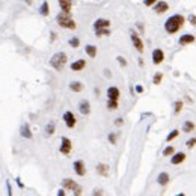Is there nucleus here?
I'll list each match as a JSON object with an SVG mask.
<instances>
[{
    "mask_svg": "<svg viewBox=\"0 0 196 196\" xmlns=\"http://www.w3.org/2000/svg\"><path fill=\"white\" fill-rule=\"evenodd\" d=\"M183 24H184V17L177 14V15H172V17L167 18V21L164 23V29L169 33H175V32H178L181 29Z\"/></svg>",
    "mask_w": 196,
    "mask_h": 196,
    "instance_id": "nucleus-1",
    "label": "nucleus"
},
{
    "mask_svg": "<svg viewBox=\"0 0 196 196\" xmlns=\"http://www.w3.org/2000/svg\"><path fill=\"white\" fill-rule=\"evenodd\" d=\"M57 24L60 27H63V29H76V21L72 20L71 17H69V14H65V12H62V14H59L57 15Z\"/></svg>",
    "mask_w": 196,
    "mask_h": 196,
    "instance_id": "nucleus-2",
    "label": "nucleus"
},
{
    "mask_svg": "<svg viewBox=\"0 0 196 196\" xmlns=\"http://www.w3.org/2000/svg\"><path fill=\"white\" fill-rule=\"evenodd\" d=\"M66 62H68V57H66L65 53H56V55H53V57L50 59V65H52L55 69H57V71H60V69L66 65Z\"/></svg>",
    "mask_w": 196,
    "mask_h": 196,
    "instance_id": "nucleus-3",
    "label": "nucleus"
},
{
    "mask_svg": "<svg viewBox=\"0 0 196 196\" xmlns=\"http://www.w3.org/2000/svg\"><path fill=\"white\" fill-rule=\"evenodd\" d=\"M63 187L66 189V190H71L74 195H82V187L76 183V181H72V180H69V178H66V180H63Z\"/></svg>",
    "mask_w": 196,
    "mask_h": 196,
    "instance_id": "nucleus-4",
    "label": "nucleus"
},
{
    "mask_svg": "<svg viewBox=\"0 0 196 196\" xmlns=\"http://www.w3.org/2000/svg\"><path fill=\"white\" fill-rule=\"evenodd\" d=\"M71 150H72V145H71V140H69L68 137H62V145H60V148H59V151H60L62 154H65V155H69V153H71Z\"/></svg>",
    "mask_w": 196,
    "mask_h": 196,
    "instance_id": "nucleus-5",
    "label": "nucleus"
},
{
    "mask_svg": "<svg viewBox=\"0 0 196 196\" xmlns=\"http://www.w3.org/2000/svg\"><path fill=\"white\" fill-rule=\"evenodd\" d=\"M63 121H65L66 127H69V128H72L76 125V122H77V119H76V116H74L72 112H65L63 113Z\"/></svg>",
    "mask_w": 196,
    "mask_h": 196,
    "instance_id": "nucleus-6",
    "label": "nucleus"
},
{
    "mask_svg": "<svg viewBox=\"0 0 196 196\" xmlns=\"http://www.w3.org/2000/svg\"><path fill=\"white\" fill-rule=\"evenodd\" d=\"M131 41H133V45H134L136 50H137L139 53H142V52H143V42H142V39L137 36L136 32H131Z\"/></svg>",
    "mask_w": 196,
    "mask_h": 196,
    "instance_id": "nucleus-7",
    "label": "nucleus"
},
{
    "mask_svg": "<svg viewBox=\"0 0 196 196\" xmlns=\"http://www.w3.org/2000/svg\"><path fill=\"white\" fill-rule=\"evenodd\" d=\"M163 59H164L163 50H160V48H155V50L153 52V62H154L155 65H158V63L163 62Z\"/></svg>",
    "mask_w": 196,
    "mask_h": 196,
    "instance_id": "nucleus-8",
    "label": "nucleus"
},
{
    "mask_svg": "<svg viewBox=\"0 0 196 196\" xmlns=\"http://www.w3.org/2000/svg\"><path fill=\"white\" fill-rule=\"evenodd\" d=\"M110 26V21L109 20H106V18H98L95 23H94V29L97 30V29H106V27H109Z\"/></svg>",
    "mask_w": 196,
    "mask_h": 196,
    "instance_id": "nucleus-9",
    "label": "nucleus"
},
{
    "mask_svg": "<svg viewBox=\"0 0 196 196\" xmlns=\"http://www.w3.org/2000/svg\"><path fill=\"white\" fill-rule=\"evenodd\" d=\"M74 170H76V174H77V175L83 177V175L86 174V167H85V163H83L82 160H77V161L74 163Z\"/></svg>",
    "mask_w": 196,
    "mask_h": 196,
    "instance_id": "nucleus-10",
    "label": "nucleus"
},
{
    "mask_svg": "<svg viewBox=\"0 0 196 196\" xmlns=\"http://www.w3.org/2000/svg\"><path fill=\"white\" fill-rule=\"evenodd\" d=\"M71 5H72V0H59V6H60L62 12H65V14L71 12Z\"/></svg>",
    "mask_w": 196,
    "mask_h": 196,
    "instance_id": "nucleus-11",
    "label": "nucleus"
},
{
    "mask_svg": "<svg viewBox=\"0 0 196 196\" xmlns=\"http://www.w3.org/2000/svg\"><path fill=\"white\" fill-rule=\"evenodd\" d=\"M107 97H109V100H118L119 98V89L116 86H110L107 89Z\"/></svg>",
    "mask_w": 196,
    "mask_h": 196,
    "instance_id": "nucleus-12",
    "label": "nucleus"
},
{
    "mask_svg": "<svg viewBox=\"0 0 196 196\" xmlns=\"http://www.w3.org/2000/svg\"><path fill=\"white\" fill-rule=\"evenodd\" d=\"M186 160V154L184 153H178V154H174L172 158H170V163L172 164H180Z\"/></svg>",
    "mask_w": 196,
    "mask_h": 196,
    "instance_id": "nucleus-13",
    "label": "nucleus"
},
{
    "mask_svg": "<svg viewBox=\"0 0 196 196\" xmlns=\"http://www.w3.org/2000/svg\"><path fill=\"white\" fill-rule=\"evenodd\" d=\"M85 66H86V62H85L83 59H79V60H76V62L71 63V69H72V71H82Z\"/></svg>",
    "mask_w": 196,
    "mask_h": 196,
    "instance_id": "nucleus-14",
    "label": "nucleus"
},
{
    "mask_svg": "<svg viewBox=\"0 0 196 196\" xmlns=\"http://www.w3.org/2000/svg\"><path fill=\"white\" fill-rule=\"evenodd\" d=\"M169 9V5L166 3V2H157V5L154 6V11L157 12V14H163V12H166Z\"/></svg>",
    "mask_w": 196,
    "mask_h": 196,
    "instance_id": "nucleus-15",
    "label": "nucleus"
},
{
    "mask_svg": "<svg viewBox=\"0 0 196 196\" xmlns=\"http://www.w3.org/2000/svg\"><path fill=\"white\" fill-rule=\"evenodd\" d=\"M193 41H195V36H193V35H190V33H187V35H183V36L180 38V44H181V45L192 44Z\"/></svg>",
    "mask_w": 196,
    "mask_h": 196,
    "instance_id": "nucleus-16",
    "label": "nucleus"
},
{
    "mask_svg": "<svg viewBox=\"0 0 196 196\" xmlns=\"http://www.w3.org/2000/svg\"><path fill=\"white\" fill-rule=\"evenodd\" d=\"M97 172L100 174V175H103V177H107V175H109V166L100 163V164L97 166Z\"/></svg>",
    "mask_w": 196,
    "mask_h": 196,
    "instance_id": "nucleus-17",
    "label": "nucleus"
},
{
    "mask_svg": "<svg viewBox=\"0 0 196 196\" xmlns=\"http://www.w3.org/2000/svg\"><path fill=\"white\" fill-rule=\"evenodd\" d=\"M79 109H80V113H82V115H89V112H91V106H89L88 101H82L80 106H79Z\"/></svg>",
    "mask_w": 196,
    "mask_h": 196,
    "instance_id": "nucleus-18",
    "label": "nucleus"
},
{
    "mask_svg": "<svg viewBox=\"0 0 196 196\" xmlns=\"http://www.w3.org/2000/svg\"><path fill=\"white\" fill-rule=\"evenodd\" d=\"M167 181H169V175H167L166 172H161V174L158 175V178H157V183H158L160 186H166Z\"/></svg>",
    "mask_w": 196,
    "mask_h": 196,
    "instance_id": "nucleus-19",
    "label": "nucleus"
},
{
    "mask_svg": "<svg viewBox=\"0 0 196 196\" xmlns=\"http://www.w3.org/2000/svg\"><path fill=\"white\" fill-rule=\"evenodd\" d=\"M20 133H21L23 137H26V139H30V137H32V131H30L29 125H23L21 130H20Z\"/></svg>",
    "mask_w": 196,
    "mask_h": 196,
    "instance_id": "nucleus-20",
    "label": "nucleus"
},
{
    "mask_svg": "<svg viewBox=\"0 0 196 196\" xmlns=\"http://www.w3.org/2000/svg\"><path fill=\"white\" fill-rule=\"evenodd\" d=\"M69 89H71L72 92H80V91L83 89V85H82L80 82H71V83H69Z\"/></svg>",
    "mask_w": 196,
    "mask_h": 196,
    "instance_id": "nucleus-21",
    "label": "nucleus"
},
{
    "mask_svg": "<svg viewBox=\"0 0 196 196\" xmlns=\"http://www.w3.org/2000/svg\"><path fill=\"white\" fill-rule=\"evenodd\" d=\"M86 55L89 56V57H95L97 56V47L95 45H86Z\"/></svg>",
    "mask_w": 196,
    "mask_h": 196,
    "instance_id": "nucleus-22",
    "label": "nucleus"
},
{
    "mask_svg": "<svg viewBox=\"0 0 196 196\" xmlns=\"http://www.w3.org/2000/svg\"><path fill=\"white\" fill-rule=\"evenodd\" d=\"M195 130V124L192 121H186L184 122V125H183V131H186V133H190V131H193Z\"/></svg>",
    "mask_w": 196,
    "mask_h": 196,
    "instance_id": "nucleus-23",
    "label": "nucleus"
},
{
    "mask_svg": "<svg viewBox=\"0 0 196 196\" xmlns=\"http://www.w3.org/2000/svg\"><path fill=\"white\" fill-rule=\"evenodd\" d=\"M39 12H41V15H44V17H47L48 14H50V6H48V2H44V3L41 5Z\"/></svg>",
    "mask_w": 196,
    "mask_h": 196,
    "instance_id": "nucleus-24",
    "label": "nucleus"
},
{
    "mask_svg": "<svg viewBox=\"0 0 196 196\" xmlns=\"http://www.w3.org/2000/svg\"><path fill=\"white\" fill-rule=\"evenodd\" d=\"M97 32V36H107V35H110V30H109V27H106V29H97L95 30Z\"/></svg>",
    "mask_w": 196,
    "mask_h": 196,
    "instance_id": "nucleus-25",
    "label": "nucleus"
},
{
    "mask_svg": "<svg viewBox=\"0 0 196 196\" xmlns=\"http://www.w3.org/2000/svg\"><path fill=\"white\" fill-rule=\"evenodd\" d=\"M107 107H109L110 110H115V109H118V100H109V103H107Z\"/></svg>",
    "mask_w": 196,
    "mask_h": 196,
    "instance_id": "nucleus-26",
    "label": "nucleus"
},
{
    "mask_svg": "<svg viewBox=\"0 0 196 196\" xmlns=\"http://www.w3.org/2000/svg\"><path fill=\"white\" fill-rule=\"evenodd\" d=\"M174 153H175L174 146H167V148H164V151H163V155H172Z\"/></svg>",
    "mask_w": 196,
    "mask_h": 196,
    "instance_id": "nucleus-27",
    "label": "nucleus"
},
{
    "mask_svg": "<svg viewBox=\"0 0 196 196\" xmlns=\"http://www.w3.org/2000/svg\"><path fill=\"white\" fill-rule=\"evenodd\" d=\"M161 79H163V74H161V72H157V74L154 76V79H153V82H154L155 85H160V83H161Z\"/></svg>",
    "mask_w": 196,
    "mask_h": 196,
    "instance_id": "nucleus-28",
    "label": "nucleus"
},
{
    "mask_svg": "<svg viewBox=\"0 0 196 196\" xmlns=\"http://www.w3.org/2000/svg\"><path fill=\"white\" fill-rule=\"evenodd\" d=\"M45 133H47V134H53V133H55V124H53V122H50V124L47 125Z\"/></svg>",
    "mask_w": 196,
    "mask_h": 196,
    "instance_id": "nucleus-29",
    "label": "nucleus"
},
{
    "mask_svg": "<svg viewBox=\"0 0 196 196\" xmlns=\"http://www.w3.org/2000/svg\"><path fill=\"white\" fill-rule=\"evenodd\" d=\"M69 45H71V47H74V48H76V47H79V45H80L79 38H71V39H69Z\"/></svg>",
    "mask_w": 196,
    "mask_h": 196,
    "instance_id": "nucleus-30",
    "label": "nucleus"
},
{
    "mask_svg": "<svg viewBox=\"0 0 196 196\" xmlns=\"http://www.w3.org/2000/svg\"><path fill=\"white\" fill-rule=\"evenodd\" d=\"M177 136H178V130H174L172 133H169V136L166 137V140H167V142H170V140H174Z\"/></svg>",
    "mask_w": 196,
    "mask_h": 196,
    "instance_id": "nucleus-31",
    "label": "nucleus"
},
{
    "mask_svg": "<svg viewBox=\"0 0 196 196\" xmlns=\"http://www.w3.org/2000/svg\"><path fill=\"white\" fill-rule=\"evenodd\" d=\"M183 109V101H177L175 103V113H180Z\"/></svg>",
    "mask_w": 196,
    "mask_h": 196,
    "instance_id": "nucleus-32",
    "label": "nucleus"
},
{
    "mask_svg": "<svg viewBox=\"0 0 196 196\" xmlns=\"http://www.w3.org/2000/svg\"><path fill=\"white\" fill-rule=\"evenodd\" d=\"M189 148H193V146L196 145V137H193V139H190V140H187V143H186Z\"/></svg>",
    "mask_w": 196,
    "mask_h": 196,
    "instance_id": "nucleus-33",
    "label": "nucleus"
},
{
    "mask_svg": "<svg viewBox=\"0 0 196 196\" xmlns=\"http://www.w3.org/2000/svg\"><path fill=\"white\" fill-rule=\"evenodd\" d=\"M157 2H158V0H145L143 3H145V6H153V5L157 3Z\"/></svg>",
    "mask_w": 196,
    "mask_h": 196,
    "instance_id": "nucleus-34",
    "label": "nucleus"
},
{
    "mask_svg": "<svg viewBox=\"0 0 196 196\" xmlns=\"http://www.w3.org/2000/svg\"><path fill=\"white\" fill-rule=\"evenodd\" d=\"M118 62L121 63V66H125V65H127V60L122 57V56H118Z\"/></svg>",
    "mask_w": 196,
    "mask_h": 196,
    "instance_id": "nucleus-35",
    "label": "nucleus"
},
{
    "mask_svg": "<svg viewBox=\"0 0 196 196\" xmlns=\"http://www.w3.org/2000/svg\"><path fill=\"white\" fill-rule=\"evenodd\" d=\"M109 142H110V143H116V134L110 133V134H109Z\"/></svg>",
    "mask_w": 196,
    "mask_h": 196,
    "instance_id": "nucleus-36",
    "label": "nucleus"
},
{
    "mask_svg": "<svg viewBox=\"0 0 196 196\" xmlns=\"http://www.w3.org/2000/svg\"><path fill=\"white\" fill-rule=\"evenodd\" d=\"M189 21L193 24V26H196V15H193V14H192V15H189Z\"/></svg>",
    "mask_w": 196,
    "mask_h": 196,
    "instance_id": "nucleus-37",
    "label": "nucleus"
},
{
    "mask_svg": "<svg viewBox=\"0 0 196 196\" xmlns=\"http://www.w3.org/2000/svg\"><path fill=\"white\" fill-rule=\"evenodd\" d=\"M136 92L142 94V92H143V88H142V86H136Z\"/></svg>",
    "mask_w": 196,
    "mask_h": 196,
    "instance_id": "nucleus-38",
    "label": "nucleus"
},
{
    "mask_svg": "<svg viewBox=\"0 0 196 196\" xmlns=\"http://www.w3.org/2000/svg\"><path fill=\"white\" fill-rule=\"evenodd\" d=\"M122 122H124V121H122V119H116V121H115V124H116V125H121Z\"/></svg>",
    "mask_w": 196,
    "mask_h": 196,
    "instance_id": "nucleus-39",
    "label": "nucleus"
},
{
    "mask_svg": "<svg viewBox=\"0 0 196 196\" xmlns=\"http://www.w3.org/2000/svg\"><path fill=\"white\" fill-rule=\"evenodd\" d=\"M26 2H27V3H32V0H26Z\"/></svg>",
    "mask_w": 196,
    "mask_h": 196,
    "instance_id": "nucleus-40",
    "label": "nucleus"
}]
</instances>
